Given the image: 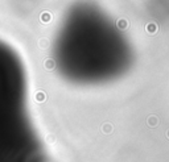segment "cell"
I'll use <instances>...</instances> for the list:
<instances>
[{
	"mask_svg": "<svg viewBox=\"0 0 169 162\" xmlns=\"http://www.w3.org/2000/svg\"><path fill=\"white\" fill-rule=\"evenodd\" d=\"M0 162H38L26 112L25 73L9 44L0 40Z\"/></svg>",
	"mask_w": 169,
	"mask_h": 162,
	"instance_id": "6da1fadb",
	"label": "cell"
}]
</instances>
